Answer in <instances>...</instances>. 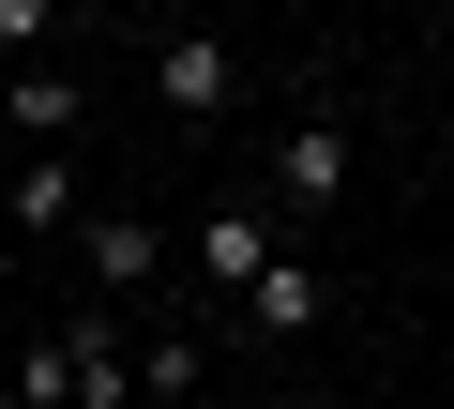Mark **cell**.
I'll return each instance as SVG.
<instances>
[{
	"label": "cell",
	"mask_w": 454,
	"mask_h": 409,
	"mask_svg": "<svg viewBox=\"0 0 454 409\" xmlns=\"http://www.w3.org/2000/svg\"><path fill=\"white\" fill-rule=\"evenodd\" d=\"M258 197H273L288 228H303V213H333V197H348V122H333V106H303V122L258 152Z\"/></svg>",
	"instance_id": "6da1fadb"
},
{
	"label": "cell",
	"mask_w": 454,
	"mask_h": 409,
	"mask_svg": "<svg viewBox=\"0 0 454 409\" xmlns=\"http://www.w3.org/2000/svg\"><path fill=\"white\" fill-rule=\"evenodd\" d=\"M167 273V228H137V213H91V288H152Z\"/></svg>",
	"instance_id": "5b68a950"
},
{
	"label": "cell",
	"mask_w": 454,
	"mask_h": 409,
	"mask_svg": "<svg viewBox=\"0 0 454 409\" xmlns=\"http://www.w3.org/2000/svg\"><path fill=\"white\" fill-rule=\"evenodd\" d=\"M16 409H76V364H61V334H46L31 364H16Z\"/></svg>",
	"instance_id": "9c48e42d"
},
{
	"label": "cell",
	"mask_w": 454,
	"mask_h": 409,
	"mask_svg": "<svg viewBox=\"0 0 454 409\" xmlns=\"http://www.w3.org/2000/svg\"><path fill=\"white\" fill-rule=\"evenodd\" d=\"M227 91H243V61H227L212 31H152V106L167 122H227Z\"/></svg>",
	"instance_id": "3957f363"
},
{
	"label": "cell",
	"mask_w": 454,
	"mask_h": 409,
	"mask_svg": "<svg viewBox=\"0 0 454 409\" xmlns=\"http://www.w3.org/2000/svg\"><path fill=\"white\" fill-rule=\"evenodd\" d=\"M243 319H258V334H318V319H333V273H318V258L288 243V258H273V273L243 288Z\"/></svg>",
	"instance_id": "277c9868"
},
{
	"label": "cell",
	"mask_w": 454,
	"mask_h": 409,
	"mask_svg": "<svg viewBox=\"0 0 454 409\" xmlns=\"http://www.w3.org/2000/svg\"><path fill=\"white\" fill-rule=\"evenodd\" d=\"M0 213H16L31 243H46V228H76V167H16V197H0Z\"/></svg>",
	"instance_id": "8992f818"
},
{
	"label": "cell",
	"mask_w": 454,
	"mask_h": 409,
	"mask_svg": "<svg viewBox=\"0 0 454 409\" xmlns=\"http://www.w3.org/2000/svg\"><path fill=\"white\" fill-rule=\"evenodd\" d=\"M61 31V0H0V46H46Z\"/></svg>",
	"instance_id": "30bf717a"
},
{
	"label": "cell",
	"mask_w": 454,
	"mask_h": 409,
	"mask_svg": "<svg viewBox=\"0 0 454 409\" xmlns=\"http://www.w3.org/2000/svg\"><path fill=\"white\" fill-rule=\"evenodd\" d=\"M182 258H197L212 288H258V273L288 258V213H273V197L243 182V197H212V213H197V243H182Z\"/></svg>",
	"instance_id": "7a4b0ae2"
},
{
	"label": "cell",
	"mask_w": 454,
	"mask_h": 409,
	"mask_svg": "<svg viewBox=\"0 0 454 409\" xmlns=\"http://www.w3.org/2000/svg\"><path fill=\"white\" fill-rule=\"evenodd\" d=\"M137 394H197V334H152L137 349Z\"/></svg>",
	"instance_id": "ba28073f"
},
{
	"label": "cell",
	"mask_w": 454,
	"mask_h": 409,
	"mask_svg": "<svg viewBox=\"0 0 454 409\" xmlns=\"http://www.w3.org/2000/svg\"><path fill=\"white\" fill-rule=\"evenodd\" d=\"M0 106H16V137H76V76H46V61L0 91Z\"/></svg>",
	"instance_id": "52a82bcc"
}]
</instances>
